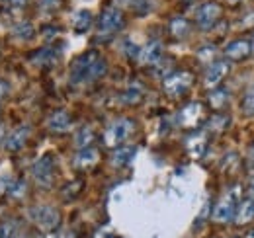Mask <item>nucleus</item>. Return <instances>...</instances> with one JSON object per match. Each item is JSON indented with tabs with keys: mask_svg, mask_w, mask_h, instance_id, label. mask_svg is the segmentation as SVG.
<instances>
[{
	"mask_svg": "<svg viewBox=\"0 0 254 238\" xmlns=\"http://www.w3.org/2000/svg\"><path fill=\"white\" fill-rule=\"evenodd\" d=\"M108 70L106 59L98 51H86L80 57H76L70 64V82L72 84H86L102 78Z\"/></svg>",
	"mask_w": 254,
	"mask_h": 238,
	"instance_id": "f257e3e1",
	"label": "nucleus"
},
{
	"mask_svg": "<svg viewBox=\"0 0 254 238\" xmlns=\"http://www.w3.org/2000/svg\"><path fill=\"white\" fill-rule=\"evenodd\" d=\"M133 131H135V121L133 119H118L112 125H108V129L104 131V145L108 149H118L131 137Z\"/></svg>",
	"mask_w": 254,
	"mask_h": 238,
	"instance_id": "f03ea898",
	"label": "nucleus"
},
{
	"mask_svg": "<svg viewBox=\"0 0 254 238\" xmlns=\"http://www.w3.org/2000/svg\"><path fill=\"white\" fill-rule=\"evenodd\" d=\"M30 219L33 221V225L39 231H43V233H53L61 225V213H59V209L49 207V205L32 207L30 209Z\"/></svg>",
	"mask_w": 254,
	"mask_h": 238,
	"instance_id": "7ed1b4c3",
	"label": "nucleus"
},
{
	"mask_svg": "<svg viewBox=\"0 0 254 238\" xmlns=\"http://www.w3.org/2000/svg\"><path fill=\"white\" fill-rule=\"evenodd\" d=\"M55 168H57V158L47 152L43 154L32 168L33 179L41 185V187H51L53 185V179H55Z\"/></svg>",
	"mask_w": 254,
	"mask_h": 238,
	"instance_id": "20e7f679",
	"label": "nucleus"
},
{
	"mask_svg": "<svg viewBox=\"0 0 254 238\" xmlns=\"http://www.w3.org/2000/svg\"><path fill=\"white\" fill-rule=\"evenodd\" d=\"M193 84V76L188 70H176V72H170L164 76V82H162V88L166 92V96L170 98H178L182 94H186L190 86Z\"/></svg>",
	"mask_w": 254,
	"mask_h": 238,
	"instance_id": "39448f33",
	"label": "nucleus"
},
{
	"mask_svg": "<svg viewBox=\"0 0 254 238\" xmlns=\"http://www.w3.org/2000/svg\"><path fill=\"white\" fill-rule=\"evenodd\" d=\"M239 205V189H229L223 193L221 199L213 207V221L215 223H229L235 215V209Z\"/></svg>",
	"mask_w": 254,
	"mask_h": 238,
	"instance_id": "423d86ee",
	"label": "nucleus"
},
{
	"mask_svg": "<svg viewBox=\"0 0 254 238\" xmlns=\"http://www.w3.org/2000/svg\"><path fill=\"white\" fill-rule=\"evenodd\" d=\"M124 24H126V22H124L122 10L110 6V8H106V10L100 14V18H98V33H100V35H114V33H118V31L124 28Z\"/></svg>",
	"mask_w": 254,
	"mask_h": 238,
	"instance_id": "0eeeda50",
	"label": "nucleus"
},
{
	"mask_svg": "<svg viewBox=\"0 0 254 238\" xmlns=\"http://www.w3.org/2000/svg\"><path fill=\"white\" fill-rule=\"evenodd\" d=\"M221 14H223L221 4H217V2H205V4L199 6V10L195 14V22H197V26L201 30H211L219 22Z\"/></svg>",
	"mask_w": 254,
	"mask_h": 238,
	"instance_id": "6e6552de",
	"label": "nucleus"
},
{
	"mask_svg": "<svg viewBox=\"0 0 254 238\" xmlns=\"http://www.w3.org/2000/svg\"><path fill=\"white\" fill-rule=\"evenodd\" d=\"M203 119V106L199 102H191L184 106L178 114V125L184 129H195Z\"/></svg>",
	"mask_w": 254,
	"mask_h": 238,
	"instance_id": "1a4fd4ad",
	"label": "nucleus"
},
{
	"mask_svg": "<svg viewBox=\"0 0 254 238\" xmlns=\"http://www.w3.org/2000/svg\"><path fill=\"white\" fill-rule=\"evenodd\" d=\"M229 74V62L227 60H213L207 70H205V86L207 88H217L225 80V76Z\"/></svg>",
	"mask_w": 254,
	"mask_h": 238,
	"instance_id": "9d476101",
	"label": "nucleus"
},
{
	"mask_svg": "<svg viewBox=\"0 0 254 238\" xmlns=\"http://www.w3.org/2000/svg\"><path fill=\"white\" fill-rule=\"evenodd\" d=\"M251 53H253V45L249 39H235L225 47V57L233 62H241V60L249 59Z\"/></svg>",
	"mask_w": 254,
	"mask_h": 238,
	"instance_id": "9b49d317",
	"label": "nucleus"
},
{
	"mask_svg": "<svg viewBox=\"0 0 254 238\" xmlns=\"http://www.w3.org/2000/svg\"><path fill=\"white\" fill-rule=\"evenodd\" d=\"M162 57V45L160 41H149L143 49H139L137 59L141 64H157Z\"/></svg>",
	"mask_w": 254,
	"mask_h": 238,
	"instance_id": "f8f14e48",
	"label": "nucleus"
},
{
	"mask_svg": "<svg viewBox=\"0 0 254 238\" xmlns=\"http://www.w3.org/2000/svg\"><path fill=\"white\" fill-rule=\"evenodd\" d=\"M205 149H207V135L205 133L195 131L186 139V150L191 158H201Z\"/></svg>",
	"mask_w": 254,
	"mask_h": 238,
	"instance_id": "ddd939ff",
	"label": "nucleus"
},
{
	"mask_svg": "<svg viewBox=\"0 0 254 238\" xmlns=\"http://www.w3.org/2000/svg\"><path fill=\"white\" fill-rule=\"evenodd\" d=\"M233 219H235V225H237V227H245V225L253 223L254 221V199H243V201H239V205H237V209H235Z\"/></svg>",
	"mask_w": 254,
	"mask_h": 238,
	"instance_id": "4468645a",
	"label": "nucleus"
},
{
	"mask_svg": "<svg viewBox=\"0 0 254 238\" xmlns=\"http://www.w3.org/2000/svg\"><path fill=\"white\" fill-rule=\"evenodd\" d=\"M70 127H72V118L63 112V110H59V112H55L51 118L47 119V129L49 131H53V133H66V131H70Z\"/></svg>",
	"mask_w": 254,
	"mask_h": 238,
	"instance_id": "2eb2a0df",
	"label": "nucleus"
},
{
	"mask_svg": "<svg viewBox=\"0 0 254 238\" xmlns=\"http://www.w3.org/2000/svg\"><path fill=\"white\" fill-rule=\"evenodd\" d=\"M98 160H100V152L94 147H86V149H80V152L76 154L74 166L78 170H90L98 164Z\"/></svg>",
	"mask_w": 254,
	"mask_h": 238,
	"instance_id": "dca6fc26",
	"label": "nucleus"
},
{
	"mask_svg": "<svg viewBox=\"0 0 254 238\" xmlns=\"http://www.w3.org/2000/svg\"><path fill=\"white\" fill-rule=\"evenodd\" d=\"M30 133H32V129H30V127H20V129H16L14 133H10V135H8V139H6V143H4L6 150L22 149V147L26 145V141L30 139Z\"/></svg>",
	"mask_w": 254,
	"mask_h": 238,
	"instance_id": "f3484780",
	"label": "nucleus"
},
{
	"mask_svg": "<svg viewBox=\"0 0 254 238\" xmlns=\"http://www.w3.org/2000/svg\"><path fill=\"white\" fill-rule=\"evenodd\" d=\"M90 26H92V14H90L88 10L76 12V16H74V20H72L74 31H76V33H84V31L90 30Z\"/></svg>",
	"mask_w": 254,
	"mask_h": 238,
	"instance_id": "a211bd4d",
	"label": "nucleus"
},
{
	"mask_svg": "<svg viewBox=\"0 0 254 238\" xmlns=\"http://www.w3.org/2000/svg\"><path fill=\"white\" fill-rule=\"evenodd\" d=\"M188 33H190V24H188V20H184V18H174V20L170 22V35H172V37L184 39V37H188Z\"/></svg>",
	"mask_w": 254,
	"mask_h": 238,
	"instance_id": "6ab92c4d",
	"label": "nucleus"
},
{
	"mask_svg": "<svg viewBox=\"0 0 254 238\" xmlns=\"http://www.w3.org/2000/svg\"><path fill=\"white\" fill-rule=\"evenodd\" d=\"M133 154H135V149H133V147H124V149L118 147L114 158H112V162H114L116 166H126V164H129V162L133 160Z\"/></svg>",
	"mask_w": 254,
	"mask_h": 238,
	"instance_id": "aec40b11",
	"label": "nucleus"
},
{
	"mask_svg": "<svg viewBox=\"0 0 254 238\" xmlns=\"http://www.w3.org/2000/svg\"><path fill=\"white\" fill-rule=\"evenodd\" d=\"M241 110H243V114L247 118H254V86L247 90V94H245V98L241 102Z\"/></svg>",
	"mask_w": 254,
	"mask_h": 238,
	"instance_id": "412c9836",
	"label": "nucleus"
},
{
	"mask_svg": "<svg viewBox=\"0 0 254 238\" xmlns=\"http://www.w3.org/2000/svg\"><path fill=\"white\" fill-rule=\"evenodd\" d=\"M92 141H94V131L90 127H82L78 131V135H76V147L78 149H86V147H90Z\"/></svg>",
	"mask_w": 254,
	"mask_h": 238,
	"instance_id": "4be33fe9",
	"label": "nucleus"
},
{
	"mask_svg": "<svg viewBox=\"0 0 254 238\" xmlns=\"http://www.w3.org/2000/svg\"><path fill=\"white\" fill-rule=\"evenodd\" d=\"M57 57H59V55H55V51L47 47V49H41L39 53H35L33 60H35L37 64H53V62L57 60Z\"/></svg>",
	"mask_w": 254,
	"mask_h": 238,
	"instance_id": "5701e85b",
	"label": "nucleus"
},
{
	"mask_svg": "<svg viewBox=\"0 0 254 238\" xmlns=\"http://www.w3.org/2000/svg\"><path fill=\"white\" fill-rule=\"evenodd\" d=\"M120 100H122L124 104H127V106L139 104V102L143 100V92H141L139 88H129V90H126L122 96H120Z\"/></svg>",
	"mask_w": 254,
	"mask_h": 238,
	"instance_id": "b1692460",
	"label": "nucleus"
},
{
	"mask_svg": "<svg viewBox=\"0 0 254 238\" xmlns=\"http://www.w3.org/2000/svg\"><path fill=\"white\" fill-rule=\"evenodd\" d=\"M209 104L213 110H221L223 106L227 104V92L225 90H213L209 94Z\"/></svg>",
	"mask_w": 254,
	"mask_h": 238,
	"instance_id": "393cba45",
	"label": "nucleus"
},
{
	"mask_svg": "<svg viewBox=\"0 0 254 238\" xmlns=\"http://www.w3.org/2000/svg\"><path fill=\"white\" fill-rule=\"evenodd\" d=\"M24 191H26V183H22V181H14L8 185V193H12V195H22Z\"/></svg>",
	"mask_w": 254,
	"mask_h": 238,
	"instance_id": "a878e982",
	"label": "nucleus"
},
{
	"mask_svg": "<svg viewBox=\"0 0 254 238\" xmlns=\"http://www.w3.org/2000/svg\"><path fill=\"white\" fill-rule=\"evenodd\" d=\"M63 2L61 0H43V6H49L51 10H55V8H59Z\"/></svg>",
	"mask_w": 254,
	"mask_h": 238,
	"instance_id": "bb28decb",
	"label": "nucleus"
},
{
	"mask_svg": "<svg viewBox=\"0 0 254 238\" xmlns=\"http://www.w3.org/2000/svg\"><path fill=\"white\" fill-rule=\"evenodd\" d=\"M8 185H10V181H6V179H0V195H2L4 191H8Z\"/></svg>",
	"mask_w": 254,
	"mask_h": 238,
	"instance_id": "cd10ccee",
	"label": "nucleus"
},
{
	"mask_svg": "<svg viewBox=\"0 0 254 238\" xmlns=\"http://www.w3.org/2000/svg\"><path fill=\"white\" fill-rule=\"evenodd\" d=\"M8 4H12V6H24L28 0H6Z\"/></svg>",
	"mask_w": 254,
	"mask_h": 238,
	"instance_id": "c85d7f7f",
	"label": "nucleus"
},
{
	"mask_svg": "<svg viewBox=\"0 0 254 238\" xmlns=\"http://www.w3.org/2000/svg\"><path fill=\"white\" fill-rule=\"evenodd\" d=\"M57 238H76V237H74V233L64 231V233H61V235H57Z\"/></svg>",
	"mask_w": 254,
	"mask_h": 238,
	"instance_id": "c756f323",
	"label": "nucleus"
},
{
	"mask_svg": "<svg viewBox=\"0 0 254 238\" xmlns=\"http://www.w3.org/2000/svg\"><path fill=\"white\" fill-rule=\"evenodd\" d=\"M4 94H6V84L0 82V98H4Z\"/></svg>",
	"mask_w": 254,
	"mask_h": 238,
	"instance_id": "7c9ffc66",
	"label": "nucleus"
},
{
	"mask_svg": "<svg viewBox=\"0 0 254 238\" xmlns=\"http://www.w3.org/2000/svg\"><path fill=\"white\" fill-rule=\"evenodd\" d=\"M227 2H229V4H239L241 0H227Z\"/></svg>",
	"mask_w": 254,
	"mask_h": 238,
	"instance_id": "2f4dec72",
	"label": "nucleus"
},
{
	"mask_svg": "<svg viewBox=\"0 0 254 238\" xmlns=\"http://www.w3.org/2000/svg\"><path fill=\"white\" fill-rule=\"evenodd\" d=\"M247 238H254V231H253V233H249V235H247Z\"/></svg>",
	"mask_w": 254,
	"mask_h": 238,
	"instance_id": "473e14b6",
	"label": "nucleus"
},
{
	"mask_svg": "<svg viewBox=\"0 0 254 238\" xmlns=\"http://www.w3.org/2000/svg\"><path fill=\"white\" fill-rule=\"evenodd\" d=\"M2 135H4V129L0 127V141H2Z\"/></svg>",
	"mask_w": 254,
	"mask_h": 238,
	"instance_id": "72a5a7b5",
	"label": "nucleus"
},
{
	"mask_svg": "<svg viewBox=\"0 0 254 238\" xmlns=\"http://www.w3.org/2000/svg\"><path fill=\"white\" fill-rule=\"evenodd\" d=\"M251 45H253V53H254V41H251Z\"/></svg>",
	"mask_w": 254,
	"mask_h": 238,
	"instance_id": "f704fd0d",
	"label": "nucleus"
}]
</instances>
